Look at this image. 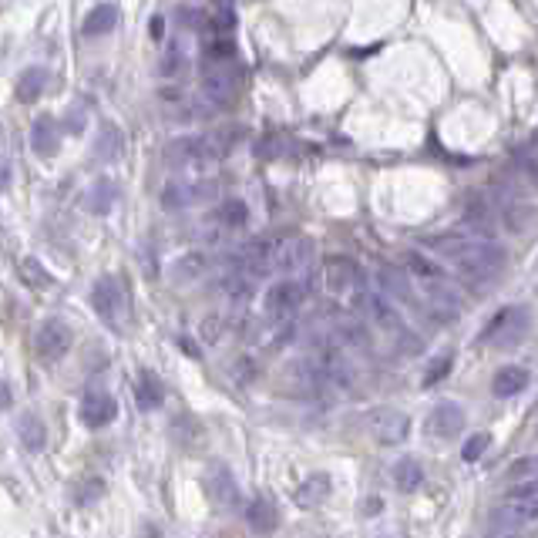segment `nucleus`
Wrapping results in <instances>:
<instances>
[{
    "label": "nucleus",
    "instance_id": "1",
    "mask_svg": "<svg viewBox=\"0 0 538 538\" xmlns=\"http://www.w3.org/2000/svg\"><path fill=\"white\" fill-rule=\"evenodd\" d=\"M428 246L447 260L464 279L481 283V279H494L505 269L508 253L494 239H468V236H430Z\"/></svg>",
    "mask_w": 538,
    "mask_h": 538
},
{
    "label": "nucleus",
    "instance_id": "2",
    "mask_svg": "<svg viewBox=\"0 0 538 538\" xmlns=\"http://www.w3.org/2000/svg\"><path fill=\"white\" fill-rule=\"evenodd\" d=\"M232 132H205V135H182L165 145V162L172 169H185V165H202V162H215L232 152Z\"/></svg>",
    "mask_w": 538,
    "mask_h": 538
},
{
    "label": "nucleus",
    "instance_id": "3",
    "mask_svg": "<svg viewBox=\"0 0 538 538\" xmlns=\"http://www.w3.org/2000/svg\"><path fill=\"white\" fill-rule=\"evenodd\" d=\"M92 307L111 330H124L128 326V293H124L122 279L115 277L98 279L92 290Z\"/></svg>",
    "mask_w": 538,
    "mask_h": 538
},
{
    "label": "nucleus",
    "instance_id": "4",
    "mask_svg": "<svg viewBox=\"0 0 538 538\" xmlns=\"http://www.w3.org/2000/svg\"><path fill=\"white\" fill-rule=\"evenodd\" d=\"M364 269H360V262H354L350 256H330V260L323 262L320 269V283L326 293H333V296H360L364 293Z\"/></svg>",
    "mask_w": 538,
    "mask_h": 538
},
{
    "label": "nucleus",
    "instance_id": "5",
    "mask_svg": "<svg viewBox=\"0 0 538 538\" xmlns=\"http://www.w3.org/2000/svg\"><path fill=\"white\" fill-rule=\"evenodd\" d=\"M538 515V492H535V478H528L525 485H515L508 492L505 505L498 508V522L508 525L511 532H518L522 525H532Z\"/></svg>",
    "mask_w": 538,
    "mask_h": 538
},
{
    "label": "nucleus",
    "instance_id": "6",
    "mask_svg": "<svg viewBox=\"0 0 538 538\" xmlns=\"http://www.w3.org/2000/svg\"><path fill=\"white\" fill-rule=\"evenodd\" d=\"M303 300H307L303 283L286 277V279H277V283L266 290L262 307H266V317H269V320H290L293 313L303 307Z\"/></svg>",
    "mask_w": 538,
    "mask_h": 538
},
{
    "label": "nucleus",
    "instance_id": "7",
    "mask_svg": "<svg viewBox=\"0 0 538 538\" xmlns=\"http://www.w3.org/2000/svg\"><path fill=\"white\" fill-rule=\"evenodd\" d=\"M71 343H75V333H71V326L64 320H44L37 326V333H34V350L47 364L61 360L71 350Z\"/></svg>",
    "mask_w": 538,
    "mask_h": 538
},
{
    "label": "nucleus",
    "instance_id": "8",
    "mask_svg": "<svg viewBox=\"0 0 538 538\" xmlns=\"http://www.w3.org/2000/svg\"><path fill=\"white\" fill-rule=\"evenodd\" d=\"M525 326H528V313H525V307H505L502 313H494V320L485 326L481 340H485V343L508 347V343H515V340L522 337Z\"/></svg>",
    "mask_w": 538,
    "mask_h": 538
},
{
    "label": "nucleus",
    "instance_id": "9",
    "mask_svg": "<svg viewBox=\"0 0 538 538\" xmlns=\"http://www.w3.org/2000/svg\"><path fill=\"white\" fill-rule=\"evenodd\" d=\"M370 430H373V438L381 445H400L411 434V417L404 414V411L384 407V411H377V414L370 417Z\"/></svg>",
    "mask_w": 538,
    "mask_h": 538
},
{
    "label": "nucleus",
    "instance_id": "10",
    "mask_svg": "<svg viewBox=\"0 0 538 538\" xmlns=\"http://www.w3.org/2000/svg\"><path fill=\"white\" fill-rule=\"evenodd\" d=\"M118 414V404L111 394L105 390H92V394H84L81 397V407H77V417H81V424H88V428H105L111 424Z\"/></svg>",
    "mask_w": 538,
    "mask_h": 538
},
{
    "label": "nucleus",
    "instance_id": "11",
    "mask_svg": "<svg viewBox=\"0 0 538 538\" xmlns=\"http://www.w3.org/2000/svg\"><path fill=\"white\" fill-rule=\"evenodd\" d=\"M464 430V411L454 404V400H445L438 404L428 414V434H438V438H458Z\"/></svg>",
    "mask_w": 538,
    "mask_h": 538
},
{
    "label": "nucleus",
    "instance_id": "12",
    "mask_svg": "<svg viewBox=\"0 0 538 538\" xmlns=\"http://www.w3.org/2000/svg\"><path fill=\"white\" fill-rule=\"evenodd\" d=\"M498 215H502V226H505L508 232H528L532 229V219H535V209H532V202L528 199L508 196V199L502 202Z\"/></svg>",
    "mask_w": 538,
    "mask_h": 538
},
{
    "label": "nucleus",
    "instance_id": "13",
    "mask_svg": "<svg viewBox=\"0 0 538 538\" xmlns=\"http://www.w3.org/2000/svg\"><path fill=\"white\" fill-rule=\"evenodd\" d=\"M162 400H165V387L155 377V370H139V377H135V404L141 411H155V407H162Z\"/></svg>",
    "mask_w": 538,
    "mask_h": 538
},
{
    "label": "nucleus",
    "instance_id": "14",
    "mask_svg": "<svg viewBox=\"0 0 538 538\" xmlns=\"http://www.w3.org/2000/svg\"><path fill=\"white\" fill-rule=\"evenodd\" d=\"M525 387H528V370L518 367V364H508V367L494 373L492 394L494 397H515V394H522Z\"/></svg>",
    "mask_w": 538,
    "mask_h": 538
},
{
    "label": "nucleus",
    "instance_id": "15",
    "mask_svg": "<svg viewBox=\"0 0 538 538\" xmlns=\"http://www.w3.org/2000/svg\"><path fill=\"white\" fill-rule=\"evenodd\" d=\"M246 525L253 528V532H260V535H269V532H277V525H279L277 505H273V502H266V498H256V502H249Z\"/></svg>",
    "mask_w": 538,
    "mask_h": 538
},
{
    "label": "nucleus",
    "instance_id": "16",
    "mask_svg": "<svg viewBox=\"0 0 538 538\" xmlns=\"http://www.w3.org/2000/svg\"><path fill=\"white\" fill-rule=\"evenodd\" d=\"M377 283H381V290L390 293V296H397L404 303H414V286H411L407 273H400L397 266H381V269H377Z\"/></svg>",
    "mask_w": 538,
    "mask_h": 538
},
{
    "label": "nucleus",
    "instance_id": "17",
    "mask_svg": "<svg viewBox=\"0 0 538 538\" xmlns=\"http://www.w3.org/2000/svg\"><path fill=\"white\" fill-rule=\"evenodd\" d=\"M115 24H118V7H115V4H98L92 14L84 17L81 31H84V37H98V34L111 31Z\"/></svg>",
    "mask_w": 538,
    "mask_h": 538
},
{
    "label": "nucleus",
    "instance_id": "18",
    "mask_svg": "<svg viewBox=\"0 0 538 538\" xmlns=\"http://www.w3.org/2000/svg\"><path fill=\"white\" fill-rule=\"evenodd\" d=\"M31 149L37 155H54V152H58V124H54V118L41 115V118L34 122V128H31Z\"/></svg>",
    "mask_w": 538,
    "mask_h": 538
},
{
    "label": "nucleus",
    "instance_id": "19",
    "mask_svg": "<svg viewBox=\"0 0 538 538\" xmlns=\"http://www.w3.org/2000/svg\"><path fill=\"white\" fill-rule=\"evenodd\" d=\"M464 222H468L475 232H481V236H488V239H492L494 219H492V205H488V199L471 196V199H468V209H464Z\"/></svg>",
    "mask_w": 538,
    "mask_h": 538
},
{
    "label": "nucleus",
    "instance_id": "20",
    "mask_svg": "<svg viewBox=\"0 0 538 538\" xmlns=\"http://www.w3.org/2000/svg\"><path fill=\"white\" fill-rule=\"evenodd\" d=\"M330 494V478L326 475H309L296 492H293V498H296V505L303 508H317Z\"/></svg>",
    "mask_w": 538,
    "mask_h": 538
},
{
    "label": "nucleus",
    "instance_id": "21",
    "mask_svg": "<svg viewBox=\"0 0 538 538\" xmlns=\"http://www.w3.org/2000/svg\"><path fill=\"white\" fill-rule=\"evenodd\" d=\"M394 481H397L400 492H417L421 485H424V468L417 458H400L394 464Z\"/></svg>",
    "mask_w": 538,
    "mask_h": 538
},
{
    "label": "nucleus",
    "instance_id": "22",
    "mask_svg": "<svg viewBox=\"0 0 538 538\" xmlns=\"http://www.w3.org/2000/svg\"><path fill=\"white\" fill-rule=\"evenodd\" d=\"M17 434H20V445L28 447V451H41L47 445V430L41 424V417L34 414H24L17 421Z\"/></svg>",
    "mask_w": 538,
    "mask_h": 538
},
{
    "label": "nucleus",
    "instance_id": "23",
    "mask_svg": "<svg viewBox=\"0 0 538 538\" xmlns=\"http://www.w3.org/2000/svg\"><path fill=\"white\" fill-rule=\"evenodd\" d=\"M205 269H209L205 253H185V256H179L175 266H172V277L179 279V283H189V279H199Z\"/></svg>",
    "mask_w": 538,
    "mask_h": 538
},
{
    "label": "nucleus",
    "instance_id": "24",
    "mask_svg": "<svg viewBox=\"0 0 538 538\" xmlns=\"http://www.w3.org/2000/svg\"><path fill=\"white\" fill-rule=\"evenodd\" d=\"M44 84H47L44 68H31V71H24L20 81H17V101H37L41 92H44Z\"/></svg>",
    "mask_w": 538,
    "mask_h": 538
},
{
    "label": "nucleus",
    "instance_id": "25",
    "mask_svg": "<svg viewBox=\"0 0 538 538\" xmlns=\"http://www.w3.org/2000/svg\"><path fill=\"white\" fill-rule=\"evenodd\" d=\"M118 196H122V192H118V185H115V182H98L92 192L84 196V205H88L92 213L101 215V213H108L115 202H118Z\"/></svg>",
    "mask_w": 538,
    "mask_h": 538
},
{
    "label": "nucleus",
    "instance_id": "26",
    "mask_svg": "<svg viewBox=\"0 0 538 538\" xmlns=\"http://www.w3.org/2000/svg\"><path fill=\"white\" fill-rule=\"evenodd\" d=\"M17 277L24 279L28 286H34V290L51 286V273H47L44 266H41V260H34V256H24V260L17 262Z\"/></svg>",
    "mask_w": 538,
    "mask_h": 538
},
{
    "label": "nucleus",
    "instance_id": "27",
    "mask_svg": "<svg viewBox=\"0 0 538 538\" xmlns=\"http://www.w3.org/2000/svg\"><path fill=\"white\" fill-rule=\"evenodd\" d=\"M205 94L213 98L215 105H229L232 98V81L226 71H209L205 75Z\"/></svg>",
    "mask_w": 538,
    "mask_h": 538
},
{
    "label": "nucleus",
    "instance_id": "28",
    "mask_svg": "<svg viewBox=\"0 0 538 538\" xmlns=\"http://www.w3.org/2000/svg\"><path fill=\"white\" fill-rule=\"evenodd\" d=\"M219 222H222V226H229V229H239V226H246V222H249L246 202H239V199L222 202V209H219Z\"/></svg>",
    "mask_w": 538,
    "mask_h": 538
},
{
    "label": "nucleus",
    "instance_id": "29",
    "mask_svg": "<svg viewBox=\"0 0 538 538\" xmlns=\"http://www.w3.org/2000/svg\"><path fill=\"white\" fill-rule=\"evenodd\" d=\"M118 152H122V135H118V128H101L98 145H94V155H98V158H118Z\"/></svg>",
    "mask_w": 538,
    "mask_h": 538
},
{
    "label": "nucleus",
    "instance_id": "30",
    "mask_svg": "<svg viewBox=\"0 0 538 538\" xmlns=\"http://www.w3.org/2000/svg\"><path fill=\"white\" fill-rule=\"evenodd\" d=\"M485 447H488V434H475V438H468V445H464V462H478Z\"/></svg>",
    "mask_w": 538,
    "mask_h": 538
},
{
    "label": "nucleus",
    "instance_id": "31",
    "mask_svg": "<svg viewBox=\"0 0 538 538\" xmlns=\"http://www.w3.org/2000/svg\"><path fill=\"white\" fill-rule=\"evenodd\" d=\"M447 370H451V357H441V360H438V364H430L428 367V373H424V387H430V384H438V381H441V377H445Z\"/></svg>",
    "mask_w": 538,
    "mask_h": 538
},
{
    "label": "nucleus",
    "instance_id": "32",
    "mask_svg": "<svg viewBox=\"0 0 538 538\" xmlns=\"http://www.w3.org/2000/svg\"><path fill=\"white\" fill-rule=\"evenodd\" d=\"M202 337L209 340V343L222 337V320H219V317H205V320H202Z\"/></svg>",
    "mask_w": 538,
    "mask_h": 538
},
{
    "label": "nucleus",
    "instance_id": "33",
    "mask_svg": "<svg viewBox=\"0 0 538 538\" xmlns=\"http://www.w3.org/2000/svg\"><path fill=\"white\" fill-rule=\"evenodd\" d=\"M522 169H525V175H528V179H535V155H532V145L522 152Z\"/></svg>",
    "mask_w": 538,
    "mask_h": 538
},
{
    "label": "nucleus",
    "instance_id": "34",
    "mask_svg": "<svg viewBox=\"0 0 538 538\" xmlns=\"http://www.w3.org/2000/svg\"><path fill=\"white\" fill-rule=\"evenodd\" d=\"M11 185V165H7V158L0 155V189H7Z\"/></svg>",
    "mask_w": 538,
    "mask_h": 538
},
{
    "label": "nucleus",
    "instance_id": "35",
    "mask_svg": "<svg viewBox=\"0 0 538 538\" xmlns=\"http://www.w3.org/2000/svg\"><path fill=\"white\" fill-rule=\"evenodd\" d=\"M4 407H11V387L0 381V411H4Z\"/></svg>",
    "mask_w": 538,
    "mask_h": 538
},
{
    "label": "nucleus",
    "instance_id": "36",
    "mask_svg": "<svg viewBox=\"0 0 538 538\" xmlns=\"http://www.w3.org/2000/svg\"><path fill=\"white\" fill-rule=\"evenodd\" d=\"M488 538H518V532H511V528H508V532H494V535H488Z\"/></svg>",
    "mask_w": 538,
    "mask_h": 538
},
{
    "label": "nucleus",
    "instance_id": "37",
    "mask_svg": "<svg viewBox=\"0 0 538 538\" xmlns=\"http://www.w3.org/2000/svg\"><path fill=\"white\" fill-rule=\"evenodd\" d=\"M384 538H397V535H384Z\"/></svg>",
    "mask_w": 538,
    "mask_h": 538
}]
</instances>
